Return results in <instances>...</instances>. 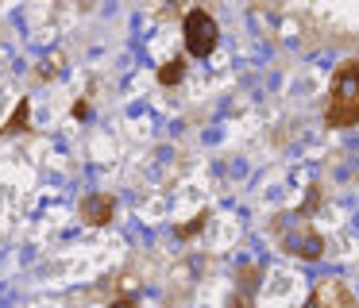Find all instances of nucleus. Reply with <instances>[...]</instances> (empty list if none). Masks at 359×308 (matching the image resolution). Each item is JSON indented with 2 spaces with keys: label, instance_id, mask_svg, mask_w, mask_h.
<instances>
[{
  "label": "nucleus",
  "instance_id": "obj_1",
  "mask_svg": "<svg viewBox=\"0 0 359 308\" xmlns=\"http://www.w3.org/2000/svg\"><path fill=\"white\" fill-rule=\"evenodd\" d=\"M328 127H355L359 123V58L344 62L332 74V92H328Z\"/></svg>",
  "mask_w": 359,
  "mask_h": 308
},
{
  "label": "nucleus",
  "instance_id": "obj_2",
  "mask_svg": "<svg viewBox=\"0 0 359 308\" xmlns=\"http://www.w3.org/2000/svg\"><path fill=\"white\" fill-rule=\"evenodd\" d=\"M217 38H220L217 20H212L205 8H194V12L186 15V50L194 54V58H209V54L217 50Z\"/></svg>",
  "mask_w": 359,
  "mask_h": 308
},
{
  "label": "nucleus",
  "instance_id": "obj_3",
  "mask_svg": "<svg viewBox=\"0 0 359 308\" xmlns=\"http://www.w3.org/2000/svg\"><path fill=\"white\" fill-rule=\"evenodd\" d=\"M302 308H351V289L340 277H325V281H317V289L309 293Z\"/></svg>",
  "mask_w": 359,
  "mask_h": 308
},
{
  "label": "nucleus",
  "instance_id": "obj_4",
  "mask_svg": "<svg viewBox=\"0 0 359 308\" xmlns=\"http://www.w3.org/2000/svg\"><path fill=\"white\" fill-rule=\"evenodd\" d=\"M286 251L297 254V258H320V251H325V243H320V235L309 227V223H297L294 231H286Z\"/></svg>",
  "mask_w": 359,
  "mask_h": 308
},
{
  "label": "nucleus",
  "instance_id": "obj_5",
  "mask_svg": "<svg viewBox=\"0 0 359 308\" xmlns=\"http://www.w3.org/2000/svg\"><path fill=\"white\" fill-rule=\"evenodd\" d=\"M112 212H116V200H112L109 192H89V197L81 200V220L93 223V227H104V223L112 220Z\"/></svg>",
  "mask_w": 359,
  "mask_h": 308
},
{
  "label": "nucleus",
  "instance_id": "obj_6",
  "mask_svg": "<svg viewBox=\"0 0 359 308\" xmlns=\"http://www.w3.org/2000/svg\"><path fill=\"white\" fill-rule=\"evenodd\" d=\"M27 123H32V104H27V100H20L16 112H12L8 123H4V131H8V135H20V131H27Z\"/></svg>",
  "mask_w": 359,
  "mask_h": 308
},
{
  "label": "nucleus",
  "instance_id": "obj_7",
  "mask_svg": "<svg viewBox=\"0 0 359 308\" xmlns=\"http://www.w3.org/2000/svg\"><path fill=\"white\" fill-rule=\"evenodd\" d=\"M182 74H186V66H182V62H166V66L158 69V81H163V85H178Z\"/></svg>",
  "mask_w": 359,
  "mask_h": 308
},
{
  "label": "nucleus",
  "instance_id": "obj_8",
  "mask_svg": "<svg viewBox=\"0 0 359 308\" xmlns=\"http://www.w3.org/2000/svg\"><path fill=\"white\" fill-rule=\"evenodd\" d=\"M109 308H135V297H132V293H124V297H116Z\"/></svg>",
  "mask_w": 359,
  "mask_h": 308
}]
</instances>
